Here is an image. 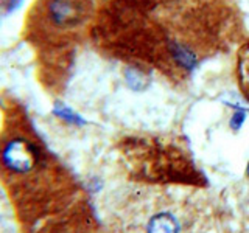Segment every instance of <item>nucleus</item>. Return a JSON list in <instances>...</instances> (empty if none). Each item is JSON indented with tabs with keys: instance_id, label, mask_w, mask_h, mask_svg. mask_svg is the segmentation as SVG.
Masks as SVG:
<instances>
[{
	"instance_id": "nucleus-1",
	"label": "nucleus",
	"mask_w": 249,
	"mask_h": 233,
	"mask_svg": "<svg viewBox=\"0 0 249 233\" xmlns=\"http://www.w3.org/2000/svg\"><path fill=\"white\" fill-rule=\"evenodd\" d=\"M105 229L106 233H220V216L202 190L137 183L115 194Z\"/></svg>"
},
{
	"instance_id": "nucleus-2",
	"label": "nucleus",
	"mask_w": 249,
	"mask_h": 233,
	"mask_svg": "<svg viewBox=\"0 0 249 233\" xmlns=\"http://www.w3.org/2000/svg\"><path fill=\"white\" fill-rule=\"evenodd\" d=\"M95 14V0H35L27 27L37 41L70 42L88 28Z\"/></svg>"
},
{
	"instance_id": "nucleus-6",
	"label": "nucleus",
	"mask_w": 249,
	"mask_h": 233,
	"mask_svg": "<svg viewBox=\"0 0 249 233\" xmlns=\"http://www.w3.org/2000/svg\"><path fill=\"white\" fill-rule=\"evenodd\" d=\"M142 6H165V5H182L185 2H195V0H131Z\"/></svg>"
},
{
	"instance_id": "nucleus-8",
	"label": "nucleus",
	"mask_w": 249,
	"mask_h": 233,
	"mask_svg": "<svg viewBox=\"0 0 249 233\" xmlns=\"http://www.w3.org/2000/svg\"><path fill=\"white\" fill-rule=\"evenodd\" d=\"M237 233H249V212L245 215L243 219H241V224H240Z\"/></svg>"
},
{
	"instance_id": "nucleus-3",
	"label": "nucleus",
	"mask_w": 249,
	"mask_h": 233,
	"mask_svg": "<svg viewBox=\"0 0 249 233\" xmlns=\"http://www.w3.org/2000/svg\"><path fill=\"white\" fill-rule=\"evenodd\" d=\"M47 166L45 154L37 142L25 134H14L0 142V171L20 182Z\"/></svg>"
},
{
	"instance_id": "nucleus-5",
	"label": "nucleus",
	"mask_w": 249,
	"mask_h": 233,
	"mask_svg": "<svg viewBox=\"0 0 249 233\" xmlns=\"http://www.w3.org/2000/svg\"><path fill=\"white\" fill-rule=\"evenodd\" d=\"M53 115L69 123H83L80 115H76L72 109L66 106L64 103H61V101H56V103L53 104Z\"/></svg>"
},
{
	"instance_id": "nucleus-4",
	"label": "nucleus",
	"mask_w": 249,
	"mask_h": 233,
	"mask_svg": "<svg viewBox=\"0 0 249 233\" xmlns=\"http://www.w3.org/2000/svg\"><path fill=\"white\" fill-rule=\"evenodd\" d=\"M238 78L240 85L249 98V44H246L238 56Z\"/></svg>"
},
{
	"instance_id": "nucleus-7",
	"label": "nucleus",
	"mask_w": 249,
	"mask_h": 233,
	"mask_svg": "<svg viewBox=\"0 0 249 233\" xmlns=\"http://www.w3.org/2000/svg\"><path fill=\"white\" fill-rule=\"evenodd\" d=\"M23 0H0V10L3 14L14 13L16 10H19L22 6Z\"/></svg>"
}]
</instances>
